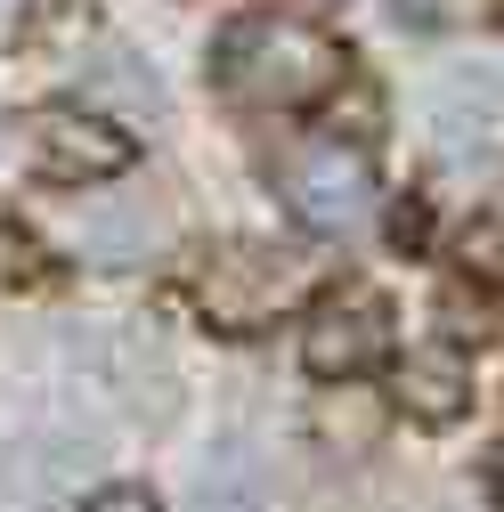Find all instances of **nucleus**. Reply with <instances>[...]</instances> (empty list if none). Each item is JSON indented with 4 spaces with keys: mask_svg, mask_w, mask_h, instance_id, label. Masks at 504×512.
Returning <instances> with one entry per match:
<instances>
[{
    "mask_svg": "<svg viewBox=\"0 0 504 512\" xmlns=\"http://www.w3.org/2000/svg\"><path fill=\"white\" fill-rule=\"evenodd\" d=\"M212 66H220V90L244 106H309L342 74V41L293 9H252L220 33Z\"/></svg>",
    "mask_w": 504,
    "mask_h": 512,
    "instance_id": "obj_1",
    "label": "nucleus"
},
{
    "mask_svg": "<svg viewBox=\"0 0 504 512\" xmlns=\"http://www.w3.org/2000/svg\"><path fill=\"white\" fill-rule=\"evenodd\" d=\"M277 187H285V212H293L301 228H318V236H342V228H358V220L374 212L366 163L342 155L334 139H326V147H293L285 171H277Z\"/></svg>",
    "mask_w": 504,
    "mask_h": 512,
    "instance_id": "obj_2",
    "label": "nucleus"
},
{
    "mask_svg": "<svg viewBox=\"0 0 504 512\" xmlns=\"http://www.w3.org/2000/svg\"><path fill=\"white\" fill-rule=\"evenodd\" d=\"M383 350H391V301H383V293L350 285V293H334V301L309 309L301 358H309V374H318V382H358Z\"/></svg>",
    "mask_w": 504,
    "mask_h": 512,
    "instance_id": "obj_3",
    "label": "nucleus"
},
{
    "mask_svg": "<svg viewBox=\"0 0 504 512\" xmlns=\"http://www.w3.org/2000/svg\"><path fill=\"white\" fill-rule=\"evenodd\" d=\"M293 285H301V261L277 252V244H228L196 277V293H204V309L220 317V326H261L269 309L293 301Z\"/></svg>",
    "mask_w": 504,
    "mask_h": 512,
    "instance_id": "obj_4",
    "label": "nucleus"
},
{
    "mask_svg": "<svg viewBox=\"0 0 504 512\" xmlns=\"http://www.w3.org/2000/svg\"><path fill=\"white\" fill-rule=\"evenodd\" d=\"M33 163L57 187H90V179H122L139 163V147H131V131H114V122H98L82 106H41L33 114Z\"/></svg>",
    "mask_w": 504,
    "mask_h": 512,
    "instance_id": "obj_5",
    "label": "nucleus"
},
{
    "mask_svg": "<svg viewBox=\"0 0 504 512\" xmlns=\"http://www.w3.org/2000/svg\"><path fill=\"white\" fill-rule=\"evenodd\" d=\"M431 131H439V155H448V163L488 155L504 139V90H496V74H480V66L448 74L431 90Z\"/></svg>",
    "mask_w": 504,
    "mask_h": 512,
    "instance_id": "obj_6",
    "label": "nucleus"
},
{
    "mask_svg": "<svg viewBox=\"0 0 504 512\" xmlns=\"http://www.w3.org/2000/svg\"><path fill=\"white\" fill-rule=\"evenodd\" d=\"M399 407L415 415V423H456L464 407H472V358L456 350V342H415L407 358H399Z\"/></svg>",
    "mask_w": 504,
    "mask_h": 512,
    "instance_id": "obj_7",
    "label": "nucleus"
},
{
    "mask_svg": "<svg viewBox=\"0 0 504 512\" xmlns=\"http://www.w3.org/2000/svg\"><path fill=\"white\" fill-rule=\"evenodd\" d=\"M90 472H98L90 439H25V447H9V464H0V488L49 504V496H74Z\"/></svg>",
    "mask_w": 504,
    "mask_h": 512,
    "instance_id": "obj_8",
    "label": "nucleus"
},
{
    "mask_svg": "<svg viewBox=\"0 0 504 512\" xmlns=\"http://www.w3.org/2000/svg\"><path fill=\"white\" fill-rule=\"evenodd\" d=\"M74 244H82V261H98V269H131V261H147V244H155V212L147 204H90L74 220Z\"/></svg>",
    "mask_w": 504,
    "mask_h": 512,
    "instance_id": "obj_9",
    "label": "nucleus"
},
{
    "mask_svg": "<svg viewBox=\"0 0 504 512\" xmlns=\"http://www.w3.org/2000/svg\"><path fill=\"white\" fill-rule=\"evenodd\" d=\"M82 90L106 98V106H122V114H163V74L147 66L139 49H122V41H106L82 66Z\"/></svg>",
    "mask_w": 504,
    "mask_h": 512,
    "instance_id": "obj_10",
    "label": "nucleus"
},
{
    "mask_svg": "<svg viewBox=\"0 0 504 512\" xmlns=\"http://www.w3.org/2000/svg\"><path fill=\"white\" fill-rule=\"evenodd\" d=\"M309 423H318V439H326V447H342V456H366V447L383 439V399L358 391V382H334Z\"/></svg>",
    "mask_w": 504,
    "mask_h": 512,
    "instance_id": "obj_11",
    "label": "nucleus"
},
{
    "mask_svg": "<svg viewBox=\"0 0 504 512\" xmlns=\"http://www.w3.org/2000/svg\"><path fill=\"white\" fill-rule=\"evenodd\" d=\"M196 512H261V464L244 447H220L196 480Z\"/></svg>",
    "mask_w": 504,
    "mask_h": 512,
    "instance_id": "obj_12",
    "label": "nucleus"
},
{
    "mask_svg": "<svg viewBox=\"0 0 504 512\" xmlns=\"http://www.w3.org/2000/svg\"><path fill=\"white\" fill-rule=\"evenodd\" d=\"M9 285H41V244L25 228H0V293Z\"/></svg>",
    "mask_w": 504,
    "mask_h": 512,
    "instance_id": "obj_13",
    "label": "nucleus"
},
{
    "mask_svg": "<svg viewBox=\"0 0 504 512\" xmlns=\"http://www.w3.org/2000/svg\"><path fill=\"white\" fill-rule=\"evenodd\" d=\"M464 261H472V269H504V204H488V212L472 220V236H464Z\"/></svg>",
    "mask_w": 504,
    "mask_h": 512,
    "instance_id": "obj_14",
    "label": "nucleus"
},
{
    "mask_svg": "<svg viewBox=\"0 0 504 512\" xmlns=\"http://www.w3.org/2000/svg\"><path fill=\"white\" fill-rule=\"evenodd\" d=\"M82 512H163V504H155L147 488H98V496H90Z\"/></svg>",
    "mask_w": 504,
    "mask_h": 512,
    "instance_id": "obj_15",
    "label": "nucleus"
},
{
    "mask_svg": "<svg viewBox=\"0 0 504 512\" xmlns=\"http://www.w3.org/2000/svg\"><path fill=\"white\" fill-rule=\"evenodd\" d=\"M496 488H504V456H496Z\"/></svg>",
    "mask_w": 504,
    "mask_h": 512,
    "instance_id": "obj_16",
    "label": "nucleus"
}]
</instances>
